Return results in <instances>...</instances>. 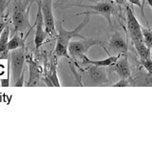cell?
Returning <instances> with one entry per match:
<instances>
[{"label": "cell", "instance_id": "1", "mask_svg": "<svg viewBox=\"0 0 152 143\" xmlns=\"http://www.w3.org/2000/svg\"><path fill=\"white\" fill-rule=\"evenodd\" d=\"M88 22H89V15L86 14L83 21L72 31L66 30L61 23L58 24V32H57V35H56L57 42H56V46L54 50L55 57H66V58H69V59L70 58L69 51H68L69 42L70 41V39H72L73 37H79L81 39L86 38L84 35H81V32H82V30Z\"/></svg>", "mask_w": 152, "mask_h": 143}, {"label": "cell", "instance_id": "2", "mask_svg": "<svg viewBox=\"0 0 152 143\" xmlns=\"http://www.w3.org/2000/svg\"><path fill=\"white\" fill-rule=\"evenodd\" d=\"M80 7L84 9H88V11L77 13V15H91V14H100V15L104 16L107 19L108 25L110 28H112V20H111V15L115 12V7L109 0H102L99 3L95 5H71L70 7Z\"/></svg>", "mask_w": 152, "mask_h": 143}, {"label": "cell", "instance_id": "3", "mask_svg": "<svg viewBox=\"0 0 152 143\" xmlns=\"http://www.w3.org/2000/svg\"><path fill=\"white\" fill-rule=\"evenodd\" d=\"M100 45L103 46V43L97 39H88L83 38L80 41H69L68 45L69 54L73 58H82L84 55L89 51V49L93 46Z\"/></svg>", "mask_w": 152, "mask_h": 143}, {"label": "cell", "instance_id": "4", "mask_svg": "<svg viewBox=\"0 0 152 143\" xmlns=\"http://www.w3.org/2000/svg\"><path fill=\"white\" fill-rule=\"evenodd\" d=\"M10 55V66H11L13 84L16 82L17 79L20 77L24 71V64L26 62V54L25 48L20 47L15 50L11 51Z\"/></svg>", "mask_w": 152, "mask_h": 143}, {"label": "cell", "instance_id": "5", "mask_svg": "<svg viewBox=\"0 0 152 143\" xmlns=\"http://www.w3.org/2000/svg\"><path fill=\"white\" fill-rule=\"evenodd\" d=\"M28 11L21 6V2H16L13 7L12 23L16 32H24L28 28H31L28 21Z\"/></svg>", "mask_w": 152, "mask_h": 143}, {"label": "cell", "instance_id": "6", "mask_svg": "<svg viewBox=\"0 0 152 143\" xmlns=\"http://www.w3.org/2000/svg\"><path fill=\"white\" fill-rule=\"evenodd\" d=\"M41 10L43 18H44L45 31L47 35L52 37H56L57 32L53 12H52V0H41Z\"/></svg>", "mask_w": 152, "mask_h": 143}, {"label": "cell", "instance_id": "7", "mask_svg": "<svg viewBox=\"0 0 152 143\" xmlns=\"http://www.w3.org/2000/svg\"><path fill=\"white\" fill-rule=\"evenodd\" d=\"M126 27L133 44L136 42L144 41V37H142V26L140 25L139 21L137 20V17L133 13L132 8L129 6H126Z\"/></svg>", "mask_w": 152, "mask_h": 143}, {"label": "cell", "instance_id": "8", "mask_svg": "<svg viewBox=\"0 0 152 143\" xmlns=\"http://www.w3.org/2000/svg\"><path fill=\"white\" fill-rule=\"evenodd\" d=\"M38 11L35 20L36 30H35V35H34V44H35V50H38L39 48L44 44L47 40V32L45 30H43V25H44V18H43L42 10H41V0H38Z\"/></svg>", "mask_w": 152, "mask_h": 143}, {"label": "cell", "instance_id": "9", "mask_svg": "<svg viewBox=\"0 0 152 143\" xmlns=\"http://www.w3.org/2000/svg\"><path fill=\"white\" fill-rule=\"evenodd\" d=\"M26 61L28 62V80L26 83V86H28V87L39 86L40 79L43 75L42 68L38 65L36 61L32 59L31 56L26 55Z\"/></svg>", "mask_w": 152, "mask_h": 143}, {"label": "cell", "instance_id": "10", "mask_svg": "<svg viewBox=\"0 0 152 143\" xmlns=\"http://www.w3.org/2000/svg\"><path fill=\"white\" fill-rule=\"evenodd\" d=\"M88 75L89 78V84L91 85H103L108 82L107 71L104 67L91 65L88 70Z\"/></svg>", "mask_w": 152, "mask_h": 143}, {"label": "cell", "instance_id": "11", "mask_svg": "<svg viewBox=\"0 0 152 143\" xmlns=\"http://www.w3.org/2000/svg\"><path fill=\"white\" fill-rule=\"evenodd\" d=\"M113 69L116 74L121 78H129L130 77V67L128 63L127 54H121L117 61L113 65Z\"/></svg>", "mask_w": 152, "mask_h": 143}, {"label": "cell", "instance_id": "12", "mask_svg": "<svg viewBox=\"0 0 152 143\" xmlns=\"http://www.w3.org/2000/svg\"><path fill=\"white\" fill-rule=\"evenodd\" d=\"M108 47L110 48V50L117 52L118 54H127L126 42L118 32H114L109 38Z\"/></svg>", "mask_w": 152, "mask_h": 143}, {"label": "cell", "instance_id": "13", "mask_svg": "<svg viewBox=\"0 0 152 143\" xmlns=\"http://www.w3.org/2000/svg\"><path fill=\"white\" fill-rule=\"evenodd\" d=\"M121 54H118L117 55H111L108 56L107 58L103 59V60H91L89 59L87 55H84L81 60L83 61L84 64H89V65H95V66H100V67H108V66H112L117 59L119 58Z\"/></svg>", "mask_w": 152, "mask_h": 143}, {"label": "cell", "instance_id": "14", "mask_svg": "<svg viewBox=\"0 0 152 143\" xmlns=\"http://www.w3.org/2000/svg\"><path fill=\"white\" fill-rule=\"evenodd\" d=\"M9 36H10V26L7 25L4 28L3 32L0 35V58H8L9 57V51H8V43H9Z\"/></svg>", "mask_w": 152, "mask_h": 143}, {"label": "cell", "instance_id": "15", "mask_svg": "<svg viewBox=\"0 0 152 143\" xmlns=\"http://www.w3.org/2000/svg\"><path fill=\"white\" fill-rule=\"evenodd\" d=\"M133 45H134L138 55H139V56H140V60L149 58L150 57V49L146 47V45L145 44L144 41L142 42H136Z\"/></svg>", "mask_w": 152, "mask_h": 143}, {"label": "cell", "instance_id": "16", "mask_svg": "<svg viewBox=\"0 0 152 143\" xmlns=\"http://www.w3.org/2000/svg\"><path fill=\"white\" fill-rule=\"evenodd\" d=\"M20 47H24V40L18 35H15L13 37H12L11 40H9V43H8L9 52L15 50L17 48H20Z\"/></svg>", "mask_w": 152, "mask_h": 143}, {"label": "cell", "instance_id": "17", "mask_svg": "<svg viewBox=\"0 0 152 143\" xmlns=\"http://www.w3.org/2000/svg\"><path fill=\"white\" fill-rule=\"evenodd\" d=\"M142 33L144 37V42L147 48L151 49L152 47V29H146L142 27Z\"/></svg>", "mask_w": 152, "mask_h": 143}, {"label": "cell", "instance_id": "18", "mask_svg": "<svg viewBox=\"0 0 152 143\" xmlns=\"http://www.w3.org/2000/svg\"><path fill=\"white\" fill-rule=\"evenodd\" d=\"M140 63L145 69V71L147 72V74H149L152 75V59H151V57L140 60Z\"/></svg>", "mask_w": 152, "mask_h": 143}, {"label": "cell", "instance_id": "19", "mask_svg": "<svg viewBox=\"0 0 152 143\" xmlns=\"http://www.w3.org/2000/svg\"><path fill=\"white\" fill-rule=\"evenodd\" d=\"M113 87H127V86H131V80L129 78H121L120 80L112 85Z\"/></svg>", "mask_w": 152, "mask_h": 143}, {"label": "cell", "instance_id": "20", "mask_svg": "<svg viewBox=\"0 0 152 143\" xmlns=\"http://www.w3.org/2000/svg\"><path fill=\"white\" fill-rule=\"evenodd\" d=\"M24 85H25V83H24V71H23L20 77L17 79V81L13 84V86H15V87H21V86H24Z\"/></svg>", "mask_w": 152, "mask_h": 143}, {"label": "cell", "instance_id": "21", "mask_svg": "<svg viewBox=\"0 0 152 143\" xmlns=\"http://www.w3.org/2000/svg\"><path fill=\"white\" fill-rule=\"evenodd\" d=\"M128 2H130L131 4H133V5H136V6H138V7H140L141 8V10H142V2H141V0H127Z\"/></svg>", "mask_w": 152, "mask_h": 143}, {"label": "cell", "instance_id": "22", "mask_svg": "<svg viewBox=\"0 0 152 143\" xmlns=\"http://www.w3.org/2000/svg\"><path fill=\"white\" fill-rule=\"evenodd\" d=\"M7 26L6 23V19H3V20H0V35H1V32H3L4 28Z\"/></svg>", "mask_w": 152, "mask_h": 143}, {"label": "cell", "instance_id": "23", "mask_svg": "<svg viewBox=\"0 0 152 143\" xmlns=\"http://www.w3.org/2000/svg\"><path fill=\"white\" fill-rule=\"evenodd\" d=\"M1 86H2V87H9V86H10V79H9V77L1 80Z\"/></svg>", "mask_w": 152, "mask_h": 143}, {"label": "cell", "instance_id": "24", "mask_svg": "<svg viewBox=\"0 0 152 143\" xmlns=\"http://www.w3.org/2000/svg\"><path fill=\"white\" fill-rule=\"evenodd\" d=\"M145 1L147 2V4H148L149 6L151 7V9H152V0H145Z\"/></svg>", "mask_w": 152, "mask_h": 143}, {"label": "cell", "instance_id": "25", "mask_svg": "<svg viewBox=\"0 0 152 143\" xmlns=\"http://www.w3.org/2000/svg\"><path fill=\"white\" fill-rule=\"evenodd\" d=\"M69 0H58L57 2H59V3H65V2H68Z\"/></svg>", "mask_w": 152, "mask_h": 143}, {"label": "cell", "instance_id": "26", "mask_svg": "<svg viewBox=\"0 0 152 143\" xmlns=\"http://www.w3.org/2000/svg\"><path fill=\"white\" fill-rule=\"evenodd\" d=\"M150 57H151V59H152V47H151V49H150Z\"/></svg>", "mask_w": 152, "mask_h": 143}, {"label": "cell", "instance_id": "27", "mask_svg": "<svg viewBox=\"0 0 152 143\" xmlns=\"http://www.w3.org/2000/svg\"><path fill=\"white\" fill-rule=\"evenodd\" d=\"M17 1H18V2H21V1H22V0H17Z\"/></svg>", "mask_w": 152, "mask_h": 143}, {"label": "cell", "instance_id": "28", "mask_svg": "<svg viewBox=\"0 0 152 143\" xmlns=\"http://www.w3.org/2000/svg\"><path fill=\"white\" fill-rule=\"evenodd\" d=\"M0 86H1V80H0Z\"/></svg>", "mask_w": 152, "mask_h": 143}]
</instances>
